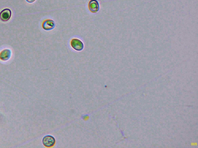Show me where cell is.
<instances>
[{
	"instance_id": "obj_1",
	"label": "cell",
	"mask_w": 198,
	"mask_h": 148,
	"mask_svg": "<svg viewBox=\"0 0 198 148\" xmlns=\"http://www.w3.org/2000/svg\"><path fill=\"white\" fill-rule=\"evenodd\" d=\"M71 47L75 50L81 51L83 49L84 44L80 40L76 38H74L70 41Z\"/></svg>"
},
{
	"instance_id": "obj_2",
	"label": "cell",
	"mask_w": 198,
	"mask_h": 148,
	"mask_svg": "<svg viewBox=\"0 0 198 148\" xmlns=\"http://www.w3.org/2000/svg\"><path fill=\"white\" fill-rule=\"evenodd\" d=\"M12 16L11 10L6 8L0 12V19L3 22H7L11 19Z\"/></svg>"
},
{
	"instance_id": "obj_3",
	"label": "cell",
	"mask_w": 198,
	"mask_h": 148,
	"mask_svg": "<svg viewBox=\"0 0 198 148\" xmlns=\"http://www.w3.org/2000/svg\"><path fill=\"white\" fill-rule=\"evenodd\" d=\"M42 142L45 147H50L54 145L55 143V138L51 135H47L43 137Z\"/></svg>"
},
{
	"instance_id": "obj_4",
	"label": "cell",
	"mask_w": 198,
	"mask_h": 148,
	"mask_svg": "<svg viewBox=\"0 0 198 148\" xmlns=\"http://www.w3.org/2000/svg\"><path fill=\"white\" fill-rule=\"evenodd\" d=\"M89 9L92 13H96L100 10V5L97 0H91L89 3Z\"/></svg>"
},
{
	"instance_id": "obj_5",
	"label": "cell",
	"mask_w": 198,
	"mask_h": 148,
	"mask_svg": "<svg viewBox=\"0 0 198 148\" xmlns=\"http://www.w3.org/2000/svg\"><path fill=\"white\" fill-rule=\"evenodd\" d=\"M55 26V22L51 19H47L43 21L42 28L46 31L52 30L54 29Z\"/></svg>"
},
{
	"instance_id": "obj_6",
	"label": "cell",
	"mask_w": 198,
	"mask_h": 148,
	"mask_svg": "<svg viewBox=\"0 0 198 148\" xmlns=\"http://www.w3.org/2000/svg\"><path fill=\"white\" fill-rule=\"evenodd\" d=\"M11 50L8 49L3 50L0 53V59L3 61H8L11 58Z\"/></svg>"
},
{
	"instance_id": "obj_7",
	"label": "cell",
	"mask_w": 198,
	"mask_h": 148,
	"mask_svg": "<svg viewBox=\"0 0 198 148\" xmlns=\"http://www.w3.org/2000/svg\"><path fill=\"white\" fill-rule=\"evenodd\" d=\"M26 1L28 3H31L34 2L36 0H26Z\"/></svg>"
}]
</instances>
